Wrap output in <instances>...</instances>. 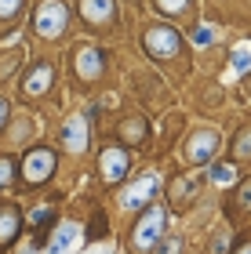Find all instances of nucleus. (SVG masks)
Masks as SVG:
<instances>
[{
    "label": "nucleus",
    "instance_id": "obj_5",
    "mask_svg": "<svg viewBox=\"0 0 251 254\" xmlns=\"http://www.w3.org/2000/svg\"><path fill=\"white\" fill-rule=\"evenodd\" d=\"M124 171H128L124 149H106V153H102V178H106V182H120Z\"/></svg>",
    "mask_w": 251,
    "mask_h": 254
},
{
    "label": "nucleus",
    "instance_id": "obj_1",
    "mask_svg": "<svg viewBox=\"0 0 251 254\" xmlns=\"http://www.w3.org/2000/svg\"><path fill=\"white\" fill-rule=\"evenodd\" d=\"M33 26H37L40 37H59V33L66 29V4L62 0H44Z\"/></svg>",
    "mask_w": 251,
    "mask_h": 254
},
{
    "label": "nucleus",
    "instance_id": "obj_24",
    "mask_svg": "<svg viewBox=\"0 0 251 254\" xmlns=\"http://www.w3.org/2000/svg\"><path fill=\"white\" fill-rule=\"evenodd\" d=\"M237 254H251V244H241V251H237Z\"/></svg>",
    "mask_w": 251,
    "mask_h": 254
},
{
    "label": "nucleus",
    "instance_id": "obj_17",
    "mask_svg": "<svg viewBox=\"0 0 251 254\" xmlns=\"http://www.w3.org/2000/svg\"><path fill=\"white\" fill-rule=\"evenodd\" d=\"M22 11V0H0V18H11Z\"/></svg>",
    "mask_w": 251,
    "mask_h": 254
},
{
    "label": "nucleus",
    "instance_id": "obj_23",
    "mask_svg": "<svg viewBox=\"0 0 251 254\" xmlns=\"http://www.w3.org/2000/svg\"><path fill=\"white\" fill-rule=\"evenodd\" d=\"M4 120H7V102L0 98V127H4Z\"/></svg>",
    "mask_w": 251,
    "mask_h": 254
},
{
    "label": "nucleus",
    "instance_id": "obj_4",
    "mask_svg": "<svg viewBox=\"0 0 251 254\" xmlns=\"http://www.w3.org/2000/svg\"><path fill=\"white\" fill-rule=\"evenodd\" d=\"M51 171H55V156L48 153V149H33V153L26 156V164H22L26 182H44Z\"/></svg>",
    "mask_w": 251,
    "mask_h": 254
},
{
    "label": "nucleus",
    "instance_id": "obj_15",
    "mask_svg": "<svg viewBox=\"0 0 251 254\" xmlns=\"http://www.w3.org/2000/svg\"><path fill=\"white\" fill-rule=\"evenodd\" d=\"M211 178L219 182V186H230V182L237 178V171H233V164H215L211 167Z\"/></svg>",
    "mask_w": 251,
    "mask_h": 254
},
{
    "label": "nucleus",
    "instance_id": "obj_14",
    "mask_svg": "<svg viewBox=\"0 0 251 254\" xmlns=\"http://www.w3.org/2000/svg\"><path fill=\"white\" fill-rule=\"evenodd\" d=\"M15 233H18V214L11 211V207H4V211H0V244H7Z\"/></svg>",
    "mask_w": 251,
    "mask_h": 254
},
{
    "label": "nucleus",
    "instance_id": "obj_22",
    "mask_svg": "<svg viewBox=\"0 0 251 254\" xmlns=\"http://www.w3.org/2000/svg\"><path fill=\"white\" fill-rule=\"evenodd\" d=\"M241 203H244V207H251V182L244 186V196H241Z\"/></svg>",
    "mask_w": 251,
    "mask_h": 254
},
{
    "label": "nucleus",
    "instance_id": "obj_8",
    "mask_svg": "<svg viewBox=\"0 0 251 254\" xmlns=\"http://www.w3.org/2000/svg\"><path fill=\"white\" fill-rule=\"evenodd\" d=\"M81 11H84L87 22H106V18L117 15V4H113V0H84Z\"/></svg>",
    "mask_w": 251,
    "mask_h": 254
},
{
    "label": "nucleus",
    "instance_id": "obj_21",
    "mask_svg": "<svg viewBox=\"0 0 251 254\" xmlns=\"http://www.w3.org/2000/svg\"><path fill=\"white\" fill-rule=\"evenodd\" d=\"M244 153H251V131L241 138V145H237V156H244Z\"/></svg>",
    "mask_w": 251,
    "mask_h": 254
},
{
    "label": "nucleus",
    "instance_id": "obj_12",
    "mask_svg": "<svg viewBox=\"0 0 251 254\" xmlns=\"http://www.w3.org/2000/svg\"><path fill=\"white\" fill-rule=\"evenodd\" d=\"M51 76H55L51 65H37V69H33V76L26 80V95H40V91H48L51 87Z\"/></svg>",
    "mask_w": 251,
    "mask_h": 254
},
{
    "label": "nucleus",
    "instance_id": "obj_19",
    "mask_svg": "<svg viewBox=\"0 0 251 254\" xmlns=\"http://www.w3.org/2000/svg\"><path fill=\"white\" fill-rule=\"evenodd\" d=\"M211 37H215V29H211V26H200V29H197V44H208Z\"/></svg>",
    "mask_w": 251,
    "mask_h": 254
},
{
    "label": "nucleus",
    "instance_id": "obj_18",
    "mask_svg": "<svg viewBox=\"0 0 251 254\" xmlns=\"http://www.w3.org/2000/svg\"><path fill=\"white\" fill-rule=\"evenodd\" d=\"M11 175H15V167H11V160H0V189L11 182Z\"/></svg>",
    "mask_w": 251,
    "mask_h": 254
},
{
    "label": "nucleus",
    "instance_id": "obj_7",
    "mask_svg": "<svg viewBox=\"0 0 251 254\" xmlns=\"http://www.w3.org/2000/svg\"><path fill=\"white\" fill-rule=\"evenodd\" d=\"M153 192H157V175H142V178L131 186V192H124V203H128V207H135V203H146Z\"/></svg>",
    "mask_w": 251,
    "mask_h": 254
},
{
    "label": "nucleus",
    "instance_id": "obj_6",
    "mask_svg": "<svg viewBox=\"0 0 251 254\" xmlns=\"http://www.w3.org/2000/svg\"><path fill=\"white\" fill-rule=\"evenodd\" d=\"M77 73L84 80H95L102 73V51L98 48H81L77 51Z\"/></svg>",
    "mask_w": 251,
    "mask_h": 254
},
{
    "label": "nucleus",
    "instance_id": "obj_20",
    "mask_svg": "<svg viewBox=\"0 0 251 254\" xmlns=\"http://www.w3.org/2000/svg\"><path fill=\"white\" fill-rule=\"evenodd\" d=\"M124 134H128L131 142H135V138H142V124H128V127H124Z\"/></svg>",
    "mask_w": 251,
    "mask_h": 254
},
{
    "label": "nucleus",
    "instance_id": "obj_10",
    "mask_svg": "<svg viewBox=\"0 0 251 254\" xmlns=\"http://www.w3.org/2000/svg\"><path fill=\"white\" fill-rule=\"evenodd\" d=\"M62 138H66V145H70L73 153H84V145H87V124L84 120H70V124H66V131H62Z\"/></svg>",
    "mask_w": 251,
    "mask_h": 254
},
{
    "label": "nucleus",
    "instance_id": "obj_3",
    "mask_svg": "<svg viewBox=\"0 0 251 254\" xmlns=\"http://www.w3.org/2000/svg\"><path fill=\"white\" fill-rule=\"evenodd\" d=\"M161 229H164V211L161 207H153V211H146L142 218H139V225H135V247L139 251H150L153 247V240L161 236Z\"/></svg>",
    "mask_w": 251,
    "mask_h": 254
},
{
    "label": "nucleus",
    "instance_id": "obj_13",
    "mask_svg": "<svg viewBox=\"0 0 251 254\" xmlns=\"http://www.w3.org/2000/svg\"><path fill=\"white\" fill-rule=\"evenodd\" d=\"M230 69H233V73H248V69H251V40H241V44L233 48Z\"/></svg>",
    "mask_w": 251,
    "mask_h": 254
},
{
    "label": "nucleus",
    "instance_id": "obj_9",
    "mask_svg": "<svg viewBox=\"0 0 251 254\" xmlns=\"http://www.w3.org/2000/svg\"><path fill=\"white\" fill-rule=\"evenodd\" d=\"M77 236H81V225H77V222H66V225H59V233L51 236V247H48V251H51V254H66Z\"/></svg>",
    "mask_w": 251,
    "mask_h": 254
},
{
    "label": "nucleus",
    "instance_id": "obj_25",
    "mask_svg": "<svg viewBox=\"0 0 251 254\" xmlns=\"http://www.w3.org/2000/svg\"><path fill=\"white\" fill-rule=\"evenodd\" d=\"M26 254H29V251H26Z\"/></svg>",
    "mask_w": 251,
    "mask_h": 254
},
{
    "label": "nucleus",
    "instance_id": "obj_16",
    "mask_svg": "<svg viewBox=\"0 0 251 254\" xmlns=\"http://www.w3.org/2000/svg\"><path fill=\"white\" fill-rule=\"evenodd\" d=\"M186 4H189V0H157V7L167 11V15H178V11L186 7Z\"/></svg>",
    "mask_w": 251,
    "mask_h": 254
},
{
    "label": "nucleus",
    "instance_id": "obj_11",
    "mask_svg": "<svg viewBox=\"0 0 251 254\" xmlns=\"http://www.w3.org/2000/svg\"><path fill=\"white\" fill-rule=\"evenodd\" d=\"M215 145H219V134H215V131H200V134L189 142V156H193V160H208Z\"/></svg>",
    "mask_w": 251,
    "mask_h": 254
},
{
    "label": "nucleus",
    "instance_id": "obj_2",
    "mask_svg": "<svg viewBox=\"0 0 251 254\" xmlns=\"http://www.w3.org/2000/svg\"><path fill=\"white\" fill-rule=\"evenodd\" d=\"M146 51H150L153 59H175V55H178V33L171 26L146 29Z\"/></svg>",
    "mask_w": 251,
    "mask_h": 254
}]
</instances>
